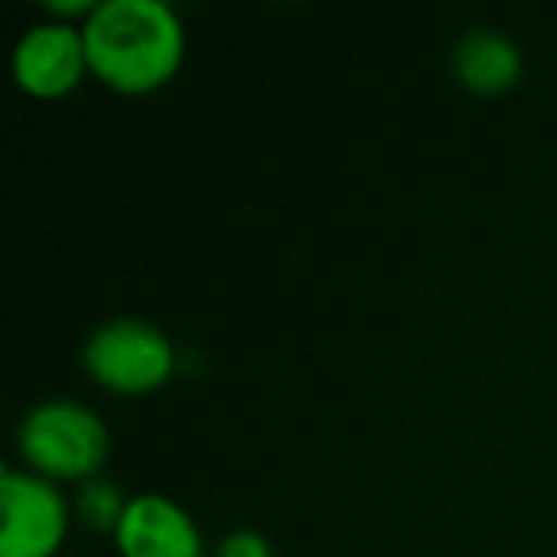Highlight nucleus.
I'll return each mask as SVG.
<instances>
[{"label": "nucleus", "instance_id": "f257e3e1", "mask_svg": "<svg viewBox=\"0 0 557 557\" xmlns=\"http://www.w3.org/2000/svg\"><path fill=\"white\" fill-rule=\"evenodd\" d=\"M88 73L123 96H149L180 73L184 16L169 0H100L85 20Z\"/></svg>", "mask_w": 557, "mask_h": 557}, {"label": "nucleus", "instance_id": "f03ea898", "mask_svg": "<svg viewBox=\"0 0 557 557\" xmlns=\"http://www.w3.org/2000/svg\"><path fill=\"white\" fill-rule=\"evenodd\" d=\"M16 450L24 470L58 485H85L108 466L111 428L77 397H42L20 420Z\"/></svg>", "mask_w": 557, "mask_h": 557}, {"label": "nucleus", "instance_id": "7ed1b4c3", "mask_svg": "<svg viewBox=\"0 0 557 557\" xmlns=\"http://www.w3.org/2000/svg\"><path fill=\"white\" fill-rule=\"evenodd\" d=\"M85 374L119 397H146L176 371V344L146 318H111L85 336Z\"/></svg>", "mask_w": 557, "mask_h": 557}, {"label": "nucleus", "instance_id": "20e7f679", "mask_svg": "<svg viewBox=\"0 0 557 557\" xmlns=\"http://www.w3.org/2000/svg\"><path fill=\"white\" fill-rule=\"evenodd\" d=\"M73 519V500L58 481L16 462L0 470V557H58Z\"/></svg>", "mask_w": 557, "mask_h": 557}, {"label": "nucleus", "instance_id": "39448f33", "mask_svg": "<svg viewBox=\"0 0 557 557\" xmlns=\"http://www.w3.org/2000/svg\"><path fill=\"white\" fill-rule=\"evenodd\" d=\"M88 73L85 27L65 20H39L12 47V77L32 100H65Z\"/></svg>", "mask_w": 557, "mask_h": 557}, {"label": "nucleus", "instance_id": "423d86ee", "mask_svg": "<svg viewBox=\"0 0 557 557\" xmlns=\"http://www.w3.org/2000/svg\"><path fill=\"white\" fill-rule=\"evenodd\" d=\"M119 557H202V531L195 516L169 493H131L115 527Z\"/></svg>", "mask_w": 557, "mask_h": 557}, {"label": "nucleus", "instance_id": "0eeeda50", "mask_svg": "<svg viewBox=\"0 0 557 557\" xmlns=\"http://www.w3.org/2000/svg\"><path fill=\"white\" fill-rule=\"evenodd\" d=\"M450 70H455L458 85L470 88L473 96H504L523 77V50L508 32L473 27L458 39Z\"/></svg>", "mask_w": 557, "mask_h": 557}, {"label": "nucleus", "instance_id": "6e6552de", "mask_svg": "<svg viewBox=\"0 0 557 557\" xmlns=\"http://www.w3.org/2000/svg\"><path fill=\"white\" fill-rule=\"evenodd\" d=\"M126 504H131V493H126L119 481H111V478H103V473H100V478L77 485V493H73V516H77L88 531L115 534Z\"/></svg>", "mask_w": 557, "mask_h": 557}, {"label": "nucleus", "instance_id": "1a4fd4ad", "mask_svg": "<svg viewBox=\"0 0 557 557\" xmlns=\"http://www.w3.org/2000/svg\"><path fill=\"white\" fill-rule=\"evenodd\" d=\"M214 557H275V549H271V542L263 539L260 531L237 527V531H230L222 542H218Z\"/></svg>", "mask_w": 557, "mask_h": 557}, {"label": "nucleus", "instance_id": "9d476101", "mask_svg": "<svg viewBox=\"0 0 557 557\" xmlns=\"http://www.w3.org/2000/svg\"><path fill=\"white\" fill-rule=\"evenodd\" d=\"M100 9V0H47V16L65 20V24H81Z\"/></svg>", "mask_w": 557, "mask_h": 557}, {"label": "nucleus", "instance_id": "9b49d317", "mask_svg": "<svg viewBox=\"0 0 557 557\" xmlns=\"http://www.w3.org/2000/svg\"><path fill=\"white\" fill-rule=\"evenodd\" d=\"M58 557H70V554H58Z\"/></svg>", "mask_w": 557, "mask_h": 557}]
</instances>
